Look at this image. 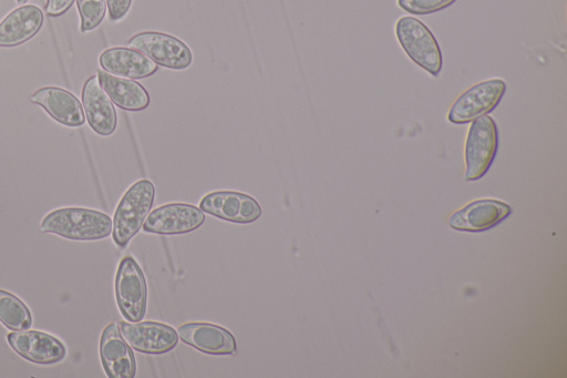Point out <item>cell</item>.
<instances>
[{"label":"cell","mask_w":567,"mask_h":378,"mask_svg":"<svg viewBox=\"0 0 567 378\" xmlns=\"http://www.w3.org/2000/svg\"><path fill=\"white\" fill-rule=\"evenodd\" d=\"M111 217L100 211L64 207L50 212L41 222L44 233H52L74 241H96L112 233Z\"/></svg>","instance_id":"cell-1"},{"label":"cell","mask_w":567,"mask_h":378,"mask_svg":"<svg viewBox=\"0 0 567 378\" xmlns=\"http://www.w3.org/2000/svg\"><path fill=\"white\" fill-rule=\"evenodd\" d=\"M155 197V187L150 180L135 182L121 198L113 218L114 243L124 248L141 229Z\"/></svg>","instance_id":"cell-2"},{"label":"cell","mask_w":567,"mask_h":378,"mask_svg":"<svg viewBox=\"0 0 567 378\" xmlns=\"http://www.w3.org/2000/svg\"><path fill=\"white\" fill-rule=\"evenodd\" d=\"M396 38L409 58L436 76L443 58L439 43L430 29L413 17H402L395 25Z\"/></svg>","instance_id":"cell-3"},{"label":"cell","mask_w":567,"mask_h":378,"mask_svg":"<svg viewBox=\"0 0 567 378\" xmlns=\"http://www.w3.org/2000/svg\"><path fill=\"white\" fill-rule=\"evenodd\" d=\"M114 288L123 317L131 323L141 321L146 313L147 286L142 268L132 256L120 262Z\"/></svg>","instance_id":"cell-4"},{"label":"cell","mask_w":567,"mask_h":378,"mask_svg":"<svg viewBox=\"0 0 567 378\" xmlns=\"http://www.w3.org/2000/svg\"><path fill=\"white\" fill-rule=\"evenodd\" d=\"M498 144L497 126L488 115L473 120L465 145V180L476 181L489 168Z\"/></svg>","instance_id":"cell-5"},{"label":"cell","mask_w":567,"mask_h":378,"mask_svg":"<svg viewBox=\"0 0 567 378\" xmlns=\"http://www.w3.org/2000/svg\"><path fill=\"white\" fill-rule=\"evenodd\" d=\"M127 44L148 57L157 65L167 69L184 70L193 62V53L187 44L167 33L143 31L133 35Z\"/></svg>","instance_id":"cell-6"},{"label":"cell","mask_w":567,"mask_h":378,"mask_svg":"<svg viewBox=\"0 0 567 378\" xmlns=\"http://www.w3.org/2000/svg\"><path fill=\"white\" fill-rule=\"evenodd\" d=\"M506 91L501 79L482 81L462 93L452 104L447 119L455 124L473 121L493 111Z\"/></svg>","instance_id":"cell-7"},{"label":"cell","mask_w":567,"mask_h":378,"mask_svg":"<svg viewBox=\"0 0 567 378\" xmlns=\"http://www.w3.org/2000/svg\"><path fill=\"white\" fill-rule=\"evenodd\" d=\"M205 222L203 211L187 203L162 205L146 216L143 229L161 235L185 234L200 227Z\"/></svg>","instance_id":"cell-8"},{"label":"cell","mask_w":567,"mask_h":378,"mask_svg":"<svg viewBox=\"0 0 567 378\" xmlns=\"http://www.w3.org/2000/svg\"><path fill=\"white\" fill-rule=\"evenodd\" d=\"M199 208L218 218L248 224L257 221L262 213L259 203L248 194L234 191H216L206 194Z\"/></svg>","instance_id":"cell-9"},{"label":"cell","mask_w":567,"mask_h":378,"mask_svg":"<svg viewBox=\"0 0 567 378\" xmlns=\"http://www.w3.org/2000/svg\"><path fill=\"white\" fill-rule=\"evenodd\" d=\"M121 335L135 350L144 354H164L171 351L178 341L176 330L169 325L157 321H122Z\"/></svg>","instance_id":"cell-10"},{"label":"cell","mask_w":567,"mask_h":378,"mask_svg":"<svg viewBox=\"0 0 567 378\" xmlns=\"http://www.w3.org/2000/svg\"><path fill=\"white\" fill-rule=\"evenodd\" d=\"M7 340L20 357L34 364H56L66 355L61 340L38 330H14L7 335Z\"/></svg>","instance_id":"cell-11"},{"label":"cell","mask_w":567,"mask_h":378,"mask_svg":"<svg viewBox=\"0 0 567 378\" xmlns=\"http://www.w3.org/2000/svg\"><path fill=\"white\" fill-rule=\"evenodd\" d=\"M100 357L110 378H133L136 372L132 347L121 335L116 323L109 324L100 339Z\"/></svg>","instance_id":"cell-12"},{"label":"cell","mask_w":567,"mask_h":378,"mask_svg":"<svg viewBox=\"0 0 567 378\" xmlns=\"http://www.w3.org/2000/svg\"><path fill=\"white\" fill-rule=\"evenodd\" d=\"M82 103L91 129L102 136L111 135L117 125L113 102L101 88L97 75H91L82 88Z\"/></svg>","instance_id":"cell-13"},{"label":"cell","mask_w":567,"mask_h":378,"mask_svg":"<svg viewBox=\"0 0 567 378\" xmlns=\"http://www.w3.org/2000/svg\"><path fill=\"white\" fill-rule=\"evenodd\" d=\"M178 337L199 351L212 355H233L235 337L226 328L209 323H187L178 327Z\"/></svg>","instance_id":"cell-14"},{"label":"cell","mask_w":567,"mask_h":378,"mask_svg":"<svg viewBox=\"0 0 567 378\" xmlns=\"http://www.w3.org/2000/svg\"><path fill=\"white\" fill-rule=\"evenodd\" d=\"M32 103L42 106L56 122L76 127L85 122L80 100L70 91L59 86H43L32 93Z\"/></svg>","instance_id":"cell-15"},{"label":"cell","mask_w":567,"mask_h":378,"mask_svg":"<svg viewBox=\"0 0 567 378\" xmlns=\"http://www.w3.org/2000/svg\"><path fill=\"white\" fill-rule=\"evenodd\" d=\"M511 211L509 205L501 201L478 200L453 213L449 225L457 231H485L507 217Z\"/></svg>","instance_id":"cell-16"},{"label":"cell","mask_w":567,"mask_h":378,"mask_svg":"<svg viewBox=\"0 0 567 378\" xmlns=\"http://www.w3.org/2000/svg\"><path fill=\"white\" fill-rule=\"evenodd\" d=\"M101 68L116 76L145 79L157 71V64L142 52L126 47L104 50L99 57Z\"/></svg>","instance_id":"cell-17"},{"label":"cell","mask_w":567,"mask_h":378,"mask_svg":"<svg viewBox=\"0 0 567 378\" xmlns=\"http://www.w3.org/2000/svg\"><path fill=\"white\" fill-rule=\"evenodd\" d=\"M43 21V11L34 4L14 9L0 22V47L24 43L39 32Z\"/></svg>","instance_id":"cell-18"},{"label":"cell","mask_w":567,"mask_h":378,"mask_svg":"<svg viewBox=\"0 0 567 378\" xmlns=\"http://www.w3.org/2000/svg\"><path fill=\"white\" fill-rule=\"evenodd\" d=\"M101 88L120 109L142 111L150 104L146 89L134 80L113 75L104 70L96 72Z\"/></svg>","instance_id":"cell-19"},{"label":"cell","mask_w":567,"mask_h":378,"mask_svg":"<svg viewBox=\"0 0 567 378\" xmlns=\"http://www.w3.org/2000/svg\"><path fill=\"white\" fill-rule=\"evenodd\" d=\"M0 321L9 329L25 330L32 325V316L19 297L0 289Z\"/></svg>","instance_id":"cell-20"},{"label":"cell","mask_w":567,"mask_h":378,"mask_svg":"<svg viewBox=\"0 0 567 378\" xmlns=\"http://www.w3.org/2000/svg\"><path fill=\"white\" fill-rule=\"evenodd\" d=\"M76 7L81 20V32L94 30L101 24L105 17V0H76Z\"/></svg>","instance_id":"cell-21"},{"label":"cell","mask_w":567,"mask_h":378,"mask_svg":"<svg viewBox=\"0 0 567 378\" xmlns=\"http://www.w3.org/2000/svg\"><path fill=\"white\" fill-rule=\"evenodd\" d=\"M456 0H398L399 6L413 14H429L451 6Z\"/></svg>","instance_id":"cell-22"},{"label":"cell","mask_w":567,"mask_h":378,"mask_svg":"<svg viewBox=\"0 0 567 378\" xmlns=\"http://www.w3.org/2000/svg\"><path fill=\"white\" fill-rule=\"evenodd\" d=\"M110 20L118 21L128 12L132 0H105Z\"/></svg>","instance_id":"cell-23"},{"label":"cell","mask_w":567,"mask_h":378,"mask_svg":"<svg viewBox=\"0 0 567 378\" xmlns=\"http://www.w3.org/2000/svg\"><path fill=\"white\" fill-rule=\"evenodd\" d=\"M74 0H47L45 12L50 17H59L65 13Z\"/></svg>","instance_id":"cell-24"},{"label":"cell","mask_w":567,"mask_h":378,"mask_svg":"<svg viewBox=\"0 0 567 378\" xmlns=\"http://www.w3.org/2000/svg\"><path fill=\"white\" fill-rule=\"evenodd\" d=\"M18 3H25L28 0H16Z\"/></svg>","instance_id":"cell-25"}]
</instances>
